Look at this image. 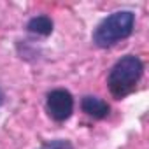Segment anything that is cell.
Returning <instances> with one entry per match:
<instances>
[{
  "label": "cell",
  "instance_id": "cell-5",
  "mask_svg": "<svg viewBox=\"0 0 149 149\" xmlns=\"http://www.w3.org/2000/svg\"><path fill=\"white\" fill-rule=\"evenodd\" d=\"M28 32L32 33H37V35H42V37H47L51 35L53 32V19L49 16H35L28 21L26 25Z\"/></svg>",
  "mask_w": 149,
  "mask_h": 149
},
{
  "label": "cell",
  "instance_id": "cell-7",
  "mask_svg": "<svg viewBox=\"0 0 149 149\" xmlns=\"http://www.w3.org/2000/svg\"><path fill=\"white\" fill-rule=\"evenodd\" d=\"M4 102V95H2V91H0V104Z\"/></svg>",
  "mask_w": 149,
  "mask_h": 149
},
{
  "label": "cell",
  "instance_id": "cell-3",
  "mask_svg": "<svg viewBox=\"0 0 149 149\" xmlns=\"http://www.w3.org/2000/svg\"><path fill=\"white\" fill-rule=\"evenodd\" d=\"M46 111L54 121H65L72 116L74 111V97L70 91L58 88L47 93L46 97Z\"/></svg>",
  "mask_w": 149,
  "mask_h": 149
},
{
  "label": "cell",
  "instance_id": "cell-6",
  "mask_svg": "<svg viewBox=\"0 0 149 149\" xmlns=\"http://www.w3.org/2000/svg\"><path fill=\"white\" fill-rule=\"evenodd\" d=\"M40 149H74V147H72V144H70L68 140H61V139H58V140H51V142L44 144Z\"/></svg>",
  "mask_w": 149,
  "mask_h": 149
},
{
  "label": "cell",
  "instance_id": "cell-2",
  "mask_svg": "<svg viewBox=\"0 0 149 149\" xmlns=\"http://www.w3.org/2000/svg\"><path fill=\"white\" fill-rule=\"evenodd\" d=\"M135 14L132 11H118L104 18L93 32V42L98 47H111L132 35Z\"/></svg>",
  "mask_w": 149,
  "mask_h": 149
},
{
  "label": "cell",
  "instance_id": "cell-4",
  "mask_svg": "<svg viewBox=\"0 0 149 149\" xmlns=\"http://www.w3.org/2000/svg\"><path fill=\"white\" fill-rule=\"evenodd\" d=\"M81 109L93 119H104L111 112V105L105 100H102L98 97H91V95H86L81 100Z\"/></svg>",
  "mask_w": 149,
  "mask_h": 149
},
{
  "label": "cell",
  "instance_id": "cell-1",
  "mask_svg": "<svg viewBox=\"0 0 149 149\" xmlns=\"http://www.w3.org/2000/svg\"><path fill=\"white\" fill-rule=\"evenodd\" d=\"M142 72H144V63L139 56L126 54L121 60H118L107 76V86L112 97L125 98L126 95H130L135 90L137 83L140 81Z\"/></svg>",
  "mask_w": 149,
  "mask_h": 149
}]
</instances>
